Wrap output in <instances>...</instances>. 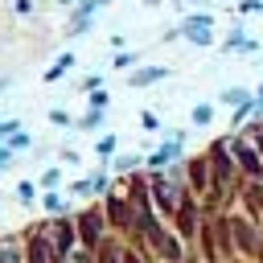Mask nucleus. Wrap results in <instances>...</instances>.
<instances>
[{
  "mask_svg": "<svg viewBox=\"0 0 263 263\" xmlns=\"http://www.w3.org/2000/svg\"><path fill=\"white\" fill-rule=\"evenodd\" d=\"M25 144H29V136H21V132H16V136H8V144H4V148H12V152H16V148H25Z\"/></svg>",
  "mask_w": 263,
  "mask_h": 263,
  "instance_id": "obj_10",
  "label": "nucleus"
},
{
  "mask_svg": "<svg viewBox=\"0 0 263 263\" xmlns=\"http://www.w3.org/2000/svg\"><path fill=\"white\" fill-rule=\"evenodd\" d=\"M222 103H226V107H230V103H234V107H247V90L230 86V90H222Z\"/></svg>",
  "mask_w": 263,
  "mask_h": 263,
  "instance_id": "obj_6",
  "label": "nucleus"
},
{
  "mask_svg": "<svg viewBox=\"0 0 263 263\" xmlns=\"http://www.w3.org/2000/svg\"><path fill=\"white\" fill-rule=\"evenodd\" d=\"M90 107H95V111H103V107H107V95H103V90H95V95H90Z\"/></svg>",
  "mask_w": 263,
  "mask_h": 263,
  "instance_id": "obj_12",
  "label": "nucleus"
},
{
  "mask_svg": "<svg viewBox=\"0 0 263 263\" xmlns=\"http://www.w3.org/2000/svg\"><path fill=\"white\" fill-rule=\"evenodd\" d=\"M210 21H214V16H205V12H201V16H189V21L181 25V33H185L189 41L205 45V41H210Z\"/></svg>",
  "mask_w": 263,
  "mask_h": 263,
  "instance_id": "obj_1",
  "label": "nucleus"
},
{
  "mask_svg": "<svg viewBox=\"0 0 263 263\" xmlns=\"http://www.w3.org/2000/svg\"><path fill=\"white\" fill-rule=\"evenodd\" d=\"M242 12H263V0H242Z\"/></svg>",
  "mask_w": 263,
  "mask_h": 263,
  "instance_id": "obj_14",
  "label": "nucleus"
},
{
  "mask_svg": "<svg viewBox=\"0 0 263 263\" xmlns=\"http://www.w3.org/2000/svg\"><path fill=\"white\" fill-rule=\"evenodd\" d=\"M16 197H21V201H33V181H21V189H16Z\"/></svg>",
  "mask_w": 263,
  "mask_h": 263,
  "instance_id": "obj_11",
  "label": "nucleus"
},
{
  "mask_svg": "<svg viewBox=\"0 0 263 263\" xmlns=\"http://www.w3.org/2000/svg\"><path fill=\"white\" fill-rule=\"evenodd\" d=\"M103 0H78V8H74V16H70V33H82L86 25H90V12L99 8Z\"/></svg>",
  "mask_w": 263,
  "mask_h": 263,
  "instance_id": "obj_3",
  "label": "nucleus"
},
{
  "mask_svg": "<svg viewBox=\"0 0 263 263\" xmlns=\"http://www.w3.org/2000/svg\"><path fill=\"white\" fill-rule=\"evenodd\" d=\"M62 4H74V0H62Z\"/></svg>",
  "mask_w": 263,
  "mask_h": 263,
  "instance_id": "obj_16",
  "label": "nucleus"
},
{
  "mask_svg": "<svg viewBox=\"0 0 263 263\" xmlns=\"http://www.w3.org/2000/svg\"><path fill=\"white\" fill-rule=\"evenodd\" d=\"M16 132H21V123H16V119H4V123H0V136H4V140H8V136H16Z\"/></svg>",
  "mask_w": 263,
  "mask_h": 263,
  "instance_id": "obj_8",
  "label": "nucleus"
},
{
  "mask_svg": "<svg viewBox=\"0 0 263 263\" xmlns=\"http://www.w3.org/2000/svg\"><path fill=\"white\" fill-rule=\"evenodd\" d=\"M111 148H115V136H103V140H99V148H95V152H99V156H111Z\"/></svg>",
  "mask_w": 263,
  "mask_h": 263,
  "instance_id": "obj_9",
  "label": "nucleus"
},
{
  "mask_svg": "<svg viewBox=\"0 0 263 263\" xmlns=\"http://www.w3.org/2000/svg\"><path fill=\"white\" fill-rule=\"evenodd\" d=\"M99 123H103V111H90V115L82 119V127H99Z\"/></svg>",
  "mask_w": 263,
  "mask_h": 263,
  "instance_id": "obj_13",
  "label": "nucleus"
},
{
  "mask_svg": "<svg viewBox=\"0 0 263 263\" xmlns=\"http://www.w3.org/2000/svg\"><path fill=\"white\" fill-rule=\"evenodd\" d=\"M70 66H74V58H70V53H62V58H58V62H53V66H49V74H45V78H49V82H53V78H62V74H66V70H70Z\"/></svg>",
  "mask_w": 263,
  "mask_h": 263,
  "instance_id": "obj_5",
  "label": "nucleus"
},
{
  "mask_svg": "<svg viewBox=\"0 0 263 263\" xmlns=\"http://www.w3.org/2000/svg\"><path fill=\"white\" fill-rule=\"evenodd\" d=\"M49 119H53L58 127H66V123H70V115H66V111H49Z\"/></svg>",
  "mask_w": 263,
  "mask_h": 263,
  "instance_id": "obj_15",
  "label": "nucleus"
},
{
  "mask_svg": "<svg viewBox=\"0 0 263 263\" xmlns=\"http://www.w3.org/2000/svg\"><path fill=\"white\" fill-rule=\"evenodd\" d=\"M177 152H181V132H173V136H168V144H164L160 152H152V156H148V164H152V168H164L168 160H177Z\"/></svg>",
  "mask_w": 263,
  "mask_h": 263,
  "instance_id": "obj_2",
  "label": "nucleus"
},
{
  "mask_svg": "<svg viewBox=\"0 0 263 263\" xmlns=\"http://www.w3.org/2000/svg\"><path fill=\"white\" fill-rule=\"evenodd\" d=\"M210 115H214V107H210V103L193 107V123H210Z\"/></svg>",
  "mask_w": 263,
  "mask_h": 263,
  "instance_id": "obj_7",
  "label": "nucleus"
},
{
  "mask_svg": "<svg viewBox=\"0 0 263 263\" xmlns=\"http://www.w3.org/2000/svg\"><path fill=\"white\" fill-rule=\"evenodd\" d=\"M164 74H168L164 66H144V70L132 74V86H148V82H156V78H164Z\"/></svg>",
  "mask_w": 263,
  "mask_h": 263,
  "instance_id": "obj_4",
  "label": "nucleus"
}]
</instances>
